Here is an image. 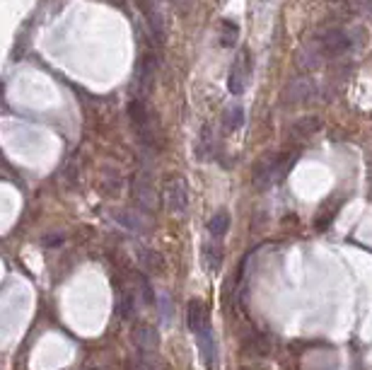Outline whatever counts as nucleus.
Instances as JSON below:
<instances>
[{
	"label": "nucleus",
	"mask_w": 372,
	"mask_h": 370,
	"mask_svg": "<svg viewBox=\"0 0 372 370\" xmlns=\"http://www.w3.org/2000/svg\"><path fill=\"white\" fill-rule=\"evenodd\" d=\"M292 158L288 153H273V155H266L264 160H259L254 168V182L259 187H271L276 184L285 172L290 170Z\"/></svg>",
	"instance_id": "f257e3e1"
},
{
	"label": "nucleus",
	"mask_w": 372,
	"mask_h": 370,
	"mask_svg": "<svg viewBox=\"0 0 372 370\" xmlns=\"http://www.w3.org/2000/svg\"><path fill=\"white\" fill-rule=\"evenodd\" d=\"M164 206L174 215H186L188 211V184L181 177H169L164 184Z\"/></svg>",
	"instance_id": "f03ea898"
},
{
	"label": "nucleus",
	"mask_w": 372,
	"mask_h": 370,
	"mask_svg": "<svg viewBox=\"0 0 372 370\" xmlns=\"http://www.w3.org/2000/svg\"><path fill=\"white\" fill-rule=\"evenodd\" d=\"M314 46L321 58H336L351 48V34L344 32V29H331V32L321 34L314 41Z\"/></svg>",
	"instance_id": "7ed1b4c3"
},
{
	"label": "nucleus",
	"mask_w": 372,
	"mask_h": 370,
	"mask_svg": "<svg viewBox=\"0 0 372 370\" xmlns=\"http://www.w3.org/2000/svg\"><path fill=\"white\" fill-rule=\"evenodd\" d=\"M249 73H252V61H249L247 51H242L240 56L235 58L233 68H230V76H228V90L233 92V95H242V92H245Z\"/></svg>",
	"instance_id": "20e7f679"
},
{
	"label": "nucleus",
	"mask_w": 372,
	"mask_h": 370,
	"mask_svg": "<svg viewBox=\"0 0 372 370\" xmlns=\"http://www.w3.org/2000/svg\"><path fill=\"white\" fill-rule=\"evenodd\" d=\"M186 324H188V329H191L196 336L206 334V332H211V314H208V307L203 305V300L193 298L191 303H188V307H186Z\"/></svg>",
	"instance_id": "39448f33"
},
{
	"label": "nucleus",
	"mask_w": 372,
	"mask_h": 370,
	"mask_svg": "<svg viewBox=\"0 0 372 370\" xmlns=\"http://www.w3.org/2000/svg\"><path fill=\"white\" fill-rule=\"evenodd\" d=\"M314 97V83L309 78H295L283 92L285 104H300Z\"/></svg>",
	"instance_id": "423d86ee"
},
{
	"label": "nucleus",
	"mask_w": 372,
	"mask_h": 370,
	"mask_svg": "<svg viewBox=\"0 0 372 370\" xmlns=\"http://www.w3.org/2000/svg\"><path fill=\"white\" fill-rule=\"evenodd\" d=\"M131 341L136 344L140 351H145V354H150V351L157 349V341H160V334H157V329L148 322H140L131 329Z\"/></svg>",
	"instance_id": "0eeeda50"
},
{
	"label": "nucleus",
	"mask_w": 372,
	"mask_h": 370,
	"mask_svg": "<svg viewBox=\"0 0 372 370\" xmlns=\"http://www.w3.org/2000/svg\"><path fill=\"white\" fill-rule=\"evenodd\" d=\"M198 351H201V359L208 368L216 370L220 366V351H218V341L213 336V332H206V334L198 336Z\"/></svg>",
	"instance_id": "6e6552de"
},
{
	"label": "nucleus",
	"mask_w": 372,
	"mask_h": 370,
	"mask_svg": "<svg viewBox=\"0 0 372 370\" xmlns=\"http://www.w3.org/2000/svg\"><path fill=\"white\" fill-rule=\"evenodd\" d=\"M138 262L140 267H145L150 274H164V267H167L164 257L157 250H152V247H138Z\"/></svg>",
	"instance_id": "1a4fd4ad"
},
{
	"label": "nucleus",
	"mask_w": 372,
	"mask_h": 370,
	"mask_svg": "<svg viewBox=\"0 0 372 370\" xmlns=\"http://www.w3.org/2000/svg\"><path fill=\"white\" fill-rule=\"evenodd\" d=\"M133 199H136V206L138 211L148 213L152 211V187L148 182V177H140V180H136V187H133Z\"/></svg>",
	"instance_id": "9d476101"
},
{
	"label": "nucleus",
	"mask_w": 372,
	"mask_h": 370,
	"mask_svg": "<svg viewBox=\"0 0 372 370\" xmlns=\"http://www.w3.org/2000/svg\"><path fill=\"white\" fill-rule=\"evenodd\" d=\"M319 131H321V121L317 119V116H302V119H297L290 128L292 138H309V135Z\"/></svg>",
	"instance_id": "9b49d317"
},
{
	"label": "nucleus",
	"mask_w": 372,
	"mask_h": 370,
	"mask_svg": "<svg viewBox=\"0 0 372 370\" xmlns=\"http://www.w3.org/2000/svg\"><path fill=\"white\" fill-rule=\"evenodd\" d=\"M203 267L211 274H216L223 267V247L218 242H208L203 247Z\"/></svg>",
	"instance_id": "f8f14e48"
},
{
	"label": "nucleus",
	"mask_w": 372,
	"mask_h": 370,
	"mask_svg": "<svg viewBox=\"0 0 372 370\" xmlns=\"http://www.w3.org/2000/svg\"><path fill=\"white\" fill-rule=\"evenodd\" d=\"M223 126H225V131H240V128L245 126V109H242L240 104L225 109L223 112Z\"/></svg>",
	"instance_id": "ddd939ff"
},
{
	"label": "nucleus",
	"mask_w": 372,
	"mask_h": 370,
	"mask_svg": "<svg viewBox=\"0 0 372 370\" xmlns=\"http://www.w3.org/2000/svg\"><path fill=\"white\" fill-rule=\"evenodd\" d=\"M213 148H216V138H213L211 126H203L198 133V140H196V158L208 160L213 155Z\"/></svg>",
	"instance_id": "4468645a"
},
{
	"label": "nucleus",
	"mask_w": 372,
	"mask_h": 370,
	"mask_svg": "<svg viewBox=\"0 0 372 370\" xmlns=\"http://www.w3.org/2000/svg\"><path fill=\"white\" fill-rule=\"evenodd\" d=\"M230 230V215L228 211H218V213H213V218L208 220V235L213 240H220L225 237V232Z\"/></svg>",
	"instance_id": "2eb2a0df"
},
{
	"label": "nucleus",
	"mask_w": 372,
	"mask_h": 370,
	"mask_svg": "<svg viewBox=\"0 0 372 370\" xmlns=\"http://www.w3.org/2000/svg\"><path fill=\"white\" fill-rule=\"evenodd\" d=\"M152 78H155V61H152V58H143V63H140V71H138L140 95H148V90H150V85H152Z\"/></svg>",
	"instance_id": "dca6fc26"
},
{
	"label": "nucleus",
	"mask_w": 372,
	"mask_h": 370,
	"mask_svg": "<svg viewBox=\"0 0 372 370\" xmlns=\"http://www.w3.org/2000/svg\"><path fill=\"white\" fill-rule=\"evenodd\" d=\"M245 351L247 354H252V356H266L268 354V344L261 334L252 332V334L245 339Z\"/></svg>",
	"instance_id": "f3484780"
},
{
	"label": "nucleus",
	"mask_w": 372,
	"mask_h": 370,
	"mask_svg": "<svg viewBox=\"0 0 372 370\" xmlns=\"http://www.w3.org/2000/svg\"><path fill=\"white\" fill-rule=\"evenodd\" d=\"M223 34H220V44L223 46H233L235 41H237V32H240V27H237L235 22H230V20H225L223 24Z\"/></svg>",
	"instance_id": "a211bd4d"
},
{
	"label": "nucleus",
	"mask_w": 372,
	"mask_h": 370,
	"mask_svg": "<svg viewBox=\"0 0 372 370\" xmlns=\"http://www.w3.org/2000/svg\"><path fill=\"white\" fill-rule=\"evenodd\" d=\"M133 310H136V298L131 293H121V300H119V314L124 319H131L133 317Z\"/></svg>",
	"instance_id": "6ab92c4d"
},
{
	"label": "nucleus",
	"mask_w": 372,
	"mask_h": 370,
	"mask_svg": "<svg viewBox=\"0 0 372 370\" xmlns=\"http://www.w3.org/2000/svg\"><path fill=\"white\" fill-rule=\"evenodd\" d=\"M140 293H143L145 305H155V293H152V286L145 276H140Z\"/></svg>",
	"instance_id": "aec40b11"
},
{
	"label": "nucleus",
	"mask_w": 372,
	"mask_h": 370,
	"mask_svg": "<svg viewBox=\"0 0 372 370\" xmlns=\"http://www.w3.org/2000/svg\"><path fill=\"white\" fill-rule=\"evenodd\" d=\"M131 370H160V366H157V363H152L150 359H140V361L131 363Z\"/></svg>",
	"instance_id": "412c9836"
},
{
	"label": "nucleus",
	"mask_w": 372,
	"mask_h": 370,
	"mask_svg": "<svg viewBox=\"0 0 372 370\" xmlns=\"http://www.w3.org/2000/svg\"><path fill=\"white\" fill-rule=\"evenodd\" d=\"M44 242H46V247H56V245L63 242V235H48Z\"/></svg>",
	"instance_id": "4be33fe9"
},
{
	"label": "nucleus",
	"mask_w": 372,
	"mask_h": 370,
	"mask_svg": "<svg viewBox=\"0 0 372 370\" xmlns=\"http://www.w3.org/2000/svg\"><path fill=\"white\" fill-rule=\"evenodd\" d=\"M242 370H252V368H242Z\"/></svg>",
	"instance_id": "5701e85b"
}]
</instances>
